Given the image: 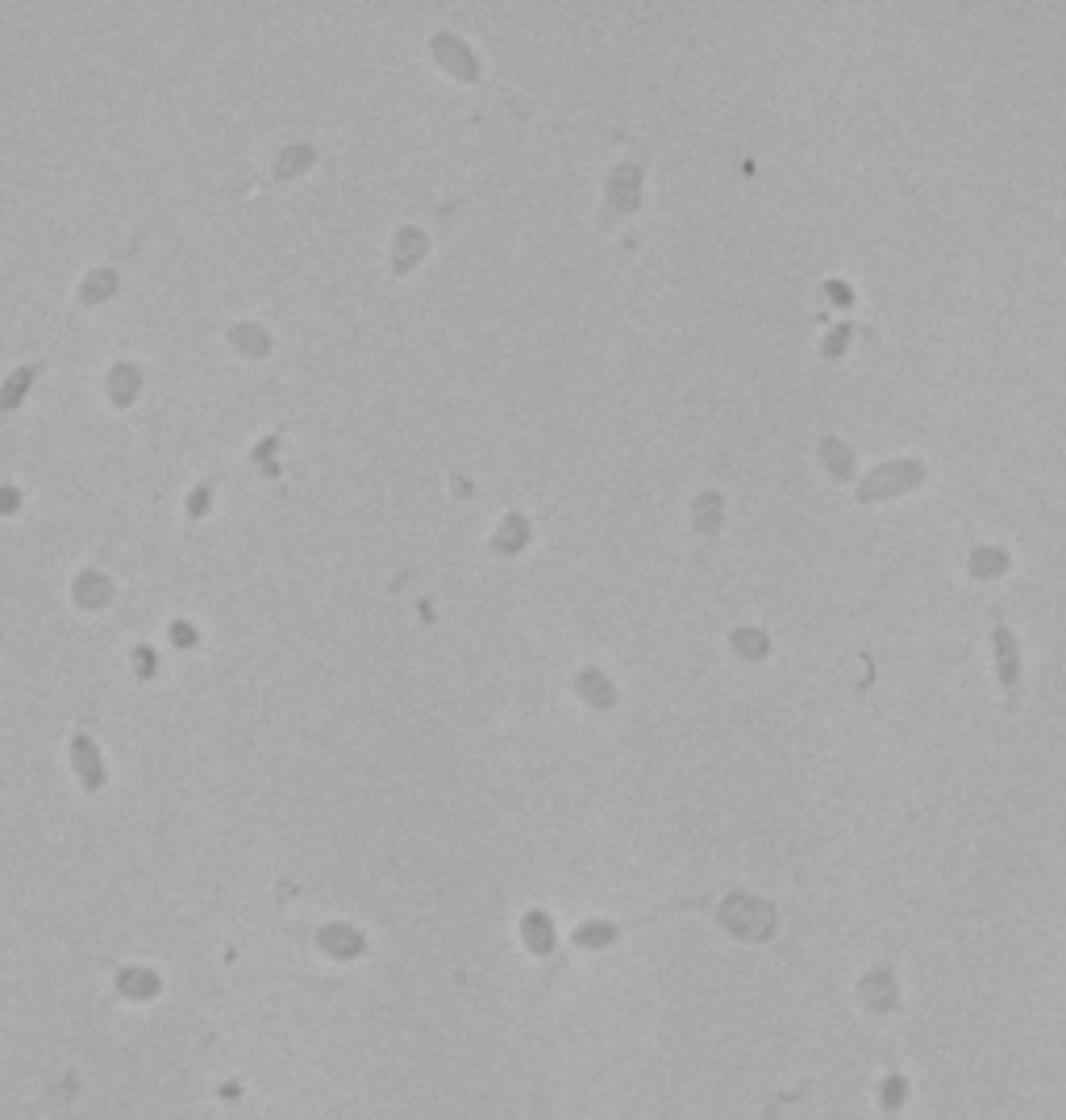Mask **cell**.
Returning a JSON list of instances; mask_svg holds the SVG:
<instances>
[{"instance_id":"obj_2","label":"cell","mask_w":1066,"mask_h":1120,"mask_svg":"<svg viewBox=\"0 0 1066 1120\" xmlns=\"http://www.w3.org/2000/svg\"><path fill=\"white\" fill-rule=\"evenodd\" d=\"M992 650H996V679L1004 687V705L1013 709L1017 691H1021V650H1017V641H1013V633H1008L1004 621L992 625Z\"/></svg>"},{"instance_id":"obj_6","label":"cell","mask_w":1066,"mask_h":1120,"mask_svg":"<svg viewBox=\"0 0 1066 1120\" xmlns=\"http://www.w3.org/2000/svg\"><path fill=\"white\" fill-rule=\"evenodd\" d=\"M1004 567H1008V554L996 550V546H979V550L971 554V575H975V579H992V575H1000Z\"/></svg>"},{"instance_id":"obj_15","label":"cell","mask_w":1066,"mask_h":1120,"mask_svg":"<svg viewBox=\"0 0 1066 1120\" xmlns=\"http://www.w3.org/2000/svg\"><path fill=\"white\" fill-rule=\"evenodd\" d=\"M88 284H92V288L83 292V300H100V296L113 292V275H104V271H100V275H92V279H88Z\"/></svg>"},{"instance_id":"obj_8","label":"cell","mask_w":1066,"mask_h":1120,"mask_svg":"<svg viewBox=\"0 0 1066 1120\" xmlns=\"http://www.w3.org/2000/svg\"><path fill=\"white\" fill-rule=\"evenodd\" d=\"M908 1104V1079L904 1075H891L883 1079V1091H879V1108L883 1112H900Z\"/></svg>"},{"instance_id":"obj_17","label":"cell","mask_w":1066,"mask_h":1120,"mask_svg":"<svg viewBox=\"0 0 1066 1120\" xmlns=\"http://www.w3.org/2000/svg\"><path fill=\"white\" fill-rule=\"evenodd\" d=\"M234 338H238L242 346H259V354H263V346H267V342L259 338V329H238V333H234Z\"/></svg>"},{"instance_id":"obj_13","label":"cell","mask_w":1066,"mask_h":1120,"mask_svg":"<svg viewBox=\"0 0 1066 1120\" xmlns=\"http://www.w3.org/2000/svg\"><path fill=\"white\" fill-rule=\"evenodd\" d=\"M25 383H30V371H21V375H13L9 379V387H5V396H0V408H13L21 396H25Z\"/></svg>"},{"instance_id":"obj_18","label":"cell","mask_w":1066,"mask_h":1120,"mask_svg":"<svg viewBox=\"0 0 1066 1120\" xmlns=\"http://www.w3.org/2000/svg\"><path fill=\"white\" fill-rule=\"evenodd\" d=\"M138 670H143V675H147V670H155V658H147V654H138Z\"/></svg>"},{"instance_id":"obj_3","label":"cell","mask_w":1066,"mask_h":1120,"mask_svg":"<svg viewBox=\"0 0 1066 1120\" xmlns=\"http://www.w3.org/2000/svg\"><path fill=\"white\" fill-rule=\"evenodd\" d=\"M858 996H862V1004L871 1008V1013H879V1017H883V1013H891V1008H895V996H900V992H895V984H891V974H887V970H871V974L862 978Z\"/></svg>"},{"instance_id":"obj_7","label":"cell","mask_w":1066,"mask_h":1120,"mask_svg":"<svg viewBox=\"0 0 1066 1120\" xmlns=\"http://www.w3.org/2000/svg\"><path fill=\"white\" fill-rule=\"evenodd\" d=\"M434 50H438V59H442L446 67H455L463 79H471V75H475V63L467 59V50H463L455 38H438V42H434Z\"/></svg>"},{"instance_id":"obj_4","label":"cell","mask_w":1066,"mask_h":1120,"mask_svg":"<svg viewBox=\"0 0 1066 1120\" xmlns=\"http://www.w3.org/2000/svg\"><path fill=\"white\" fill-rule=\"evenodd\" d=\"M637 180H641V172H637L633 163H625V167H616V172H612L608 196H612L616 213H633V209H637Z\"/></svg>"},{"instance_id":"obj_16","label":"cell","mask_w":1066,"mask_h":1120,"mask_svg":"<svg viewBox=\"0 0 1066 1120\" xmlns=\"http://www.w3.org/2000/svg\"><path fill=\"white\" fill-rule=\"evenodd\" d=\"M513 542H517V546L525 542V525H521V521H509V525H504V538H500L496 546H500V550H509Z\"/></svg>"},{"instance_id":"obj_5","label":"cell","mask_w":1066,"mask_h":1120,"mask_svg":"<svg viewBox=\"0 0 1066 1120\" xmlns=\"http://www.w3.org/2000/svg\"><path fill=\"white\" fill-rule=\"evenodd\" d=\"M821 459L837 480H854V451H846V442L837 438H821Z\"/></svg>"},{"instance_id":"obj_14","label":"cell","mask_w":1066,"mask_h":1120,"mask_svg":"<svg viewBox=\"0 0 1066 1120\" xmlns=\"http://www.w3.org/2000/svg\"><path fill=\"white\" fill-rule=\"evenodd\" d=\"M734 641L742 646V654H746V658H759V654L767 650V637H759V633H738Z\"/></svg>"},{"instance_id":"obj_12","label":"cell","mask_w":1066,"mask_h":1120,"mask_svg":"<svg viewBox=\"0 0 1066 1120\" xmlns=\"http://www.w3.org/2000/svg\"><path fill=\"white\" fill-rule=\"evenodd\" d=\"M308 163H313V151H308V147H296L288 159H279V176H296V172H304Z\"/></svg>"},{"instance_id":"obj_10","label":"cell","mask_w":1066,"mask_h":1120,"mask_svg":"<svg viewBox=\"0 0 1066 1120\" xmlns=\"http://www.w3.org/2000/svg\"><path fill=\"white\" fill-rule=\"evenodd\" d=\"M717 525H721V500L709 492L705 500L696 504V529H705V534H713Z\"/></svg>"},{"instance_id":"obj_11","label":"cell","mask_w":1066,"mask_h":1120,"mask_svg":"<svg viewBox=\"0 0 1066 1120\" xmlns=\"http://www.w3.org/2000/svg\"><path fill=\"white\" fill-rule=\"evenodd\" d=\"M75 596H79V604H100L108 596V583L100 575H83L79 587H75Z\"/></svg>"},{"instance_id":"obj_9","label":"cell","mask_w":1066,"mask_h":1120,"mask_svg":"<svg viewBox=\"0 0 1066 1120\" xmlns=\"http://www.w3.org/2000/svg\"><path fill=\"white\" fill-rule=\"evenodd\" d=\"M579 691L592 699V705H600V709H608L612 699H616V691L608 687V679L604 675H596V670H587V675H579Z\"/></svg>"},{"instance_id":"obj_1","label":"cell","mask_w":1066,"mask_h":1120,"mask_svg":"<svg viewBox=\"0 0 1066 1120\" xmlns=\"http://www.w3.org/2000/svg\"><path fill=\"white\" fill-rule=\"evenodd\" d=\"M916 484H924V463L900 459V463H887V467L866 475L854 496H858V504H875V500H887V496H904Z\"/></svg>"}]
</instances>
